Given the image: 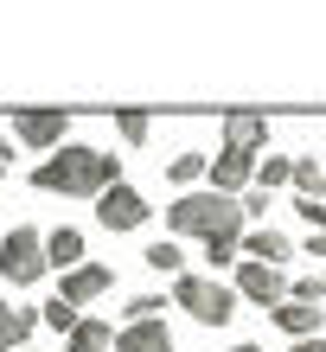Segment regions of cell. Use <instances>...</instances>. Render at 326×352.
Here are the masks:
<instances>
[{
  "instance_id": "cell-1",
  "label": "cell",
  "mask_w": 326,
  "mask_h": 352,
  "mask_svg": "<svg viewBox=\"0 0 326 352\" xmlns=\"http://www.w3.org/2000/svg\"><path fill=\"white\" fill-rule=\"evenodd\" d=\"M167 224L179 237H198L205 243V263L224 269V263H237L243 256V224H250V212H243V199L237 192H179L167 205Z\"/></svg>"
},
{
  "instance_id": "cell-2",
  "label": "cell",
  "mask_w": 326,
  "mask_h": 352,
  "mask_svg": "<svg viewBox=\"0 0 326 352\" xmlns=\"http://www.w3.org/2000/svg\"><path fill=\"white\" fill-rule=\"evenodd\" d=\"M115 179H121V160L103 154V148H77V141L51 148L32 167V186H38V192H65V199H103Z\"/></svg>"
},
{
  "instance_id": "cell-3",
  "label": "cell",
  "mask_w": 326,
  "mask_h": 352,
  "mask_svg": "<svg viewBox=\"0 0 326 352\" xmlns=\"http://www.w3.org/2000/svg\"><path fill=\"white\" fill-rule=\"evenodd\" d=\"M237 301H243L237 288H224L211 276H173V307H186L198 327H231Z\"/></svg>"
},
{
  "instance_id": "cell-4",
  "label": "cell",
  "mask_w": 326,
  "mask_h": 352,
  "mask_svg": "<svg viewBox=\"0 0 326 352\" xmlns=\"http://www.w3.org/2000/svg\"><path fill=\"white\" fill-rule=\"evenodd\" d=\"M51 269V250H45V231H32V224H13L7 237H0V276L13 288H32L38 276Z\"/></svg>"
},
{
  "instance_id": "cell-5",
  "label": "cell",
  "mask_w": 326,
  "mask_h": 352,
  "mask_svg": "<svg viewBox=\"0 0 326 352\" xmlns=\"http://www.w3.org/2000/svg\"><path fill=\"white\" fill-rule=\"evenodd\" d=\"M148 212L154 205L135 192L128 179H115L103 199H96V224H103V231H141V224H148Z\"/></svg>"
},
{
  "instance_id": "cell-6",
  "label": "cell",
  "mask_w": 326,
  "mask_h": 352,
  "mask_svg": "<svg viewBox=\"0 0 326 352\" xmlns=\"http://www.w3.org/2000/svg\"><path fill=\"white\" fill-rule=\"evenodd\" d=\"M237 295L256 301V307H281V301L294 295V282L281 276V263H256V256H250V263L237 269Z\"/></svg>"
},
{
  "instance_id": "cell-7",
  "label": "cell",
  "mask_w": 326,
  "mask_h": 352,
  "mask_svg": "<svg viewBox=\"0 0 326 352\" xmlns=\"http://www.w3.org/2000/svg\"><path fill=\"white\" fill-rule=\"evenodd\" d=\"M65 129H71V109H13V135L38 154L65 148Z\"/></svg>"
},
{
  "instance_id": "cell-8",
  "label": "cell",
  "mask_w": 326,
  "mask_h": 352,
  "mask_svg": "<svg viewBox=\"0 0 326 352\" xmlns=\"http://www.w3.org/2000/svg\"><path fill=\"white\" fill-rule=\"evenodd\" d=\"M109 288H115V269H109V263H77V269H65L58 295H65V301H77V307H90V301H103Z\"/></svg>"
},
{
  "instance_id": "cell-9",
  "label": "cell",
  "mask_w": 326,
  "mask_h": 352,
  "mask_svg": "<svg viewBox=\"0 0 326 352\" xmlns=\"http://www.w3.org/2000/svg\"><path fill=\"white\" fill-rule=\"evenodd\" d=\"M224 148H231V154H262V148H269V122H262V116H250V109H237V116H224Z\"/></svg>"
},
{
  "instance_id": "cell-10",
  "label": "cell",
  "mask_w": 326,
  "mask_h": 352,
  "mask_svg": "<svg viewBox=\"0 0 326 352\" xmlns=\"http://www.w3.org/2000/svg\"><path fill=\"white\" fill-rule=\"evenodd\" d=\"M115 352H173V333H167V320H128L115 333Z\"/></svg>"
},
{
  "instance_id": "cell-11",
  "label": "cell",
  "mask_w": 326,
  "mask_h": 352,
  "mask_svg": "<svg viewBox=\"0 0 326 352\" xmlns=\"http://www.w3.org/2000/svg\"><path fill=\"white\" fill-rule=\"evenodd\" d=\"M250 179H256V160L250 154L218 148V160H211V186H218V192H250Z\"/></svg>"
},
{
  "instance_id": "cell-12",
  "label": "cell",
  "mask_w": 326,
  "mask_h": 352,
  "mask_svg": "<svg viewBox=\"0 0 326 352\" xmlns=\"http://www.w3.org/2000/svg\"><path fill=\"white\" fill-rule=\"evenodd\" d=\"M269 320L281 327V333H294V340H307V333H320V307H314V301H301V295H288L281 307H269Z\"/></svg>"
},
{
  "instance_id": "cell-13",
  "label": "cell",
  "mask_w": 326,
  "mask_h": 352,
  "mask_svg": "<svg viewBox=\"0 0 326 352\" xmlns=\"http://www.w3.org/2000/svg\"><path fill=\"white\" fill-rule=\"evenodd\" d=\"M243 256L281 263V256H294V243H288V231H275V224H256V231H243Z\"/></svg>"
},
{
  "instance_id": "cell-14",
  "label": "cell",
  "mask_w": 326,
  "mask_h": 352,
  "mask_svg": "<svg viewBox=\"0 0 326 352\" xmlns=\"http://www.w3.org/2000/svg\"><path fill=\"white\" fill-rule=\"evenodd\" d=\"M32 327H45L32 314V307H13V301H0V352H19L32 340Z\"/></svg>"
},
{
  "instance_id": "cell-15",
  "label": "cell",
  "mask_w": 326,
  "mask_h": 352,
  "mask_svg": "<svg viewBox=\"0 0 326 352\" xmlns=\"http://www.w3.org/2000/svg\"><path fill=\"white\" fill-rule=\"evenodd\" d=\"M45 250H51V269L65 276V269H77V263H84V237H77L71 224H58V231L45 237Z\"/></svg>"
},
{
  "instance_id": "cell-16",
  "label": "cell",
  "mask_w": 326,
  "mask_h": 352,
  "mask_svg": "<svg viewBox=\"0 0 326 352\" xmlns=\"http://www.w3.org/2000/svg\"><path fill=\"white\" fill-rule=\"evenodd\" d=\"M205 173H211V160L198 154V148H186V154H173V160H167V179H173V186H198Z\"/></svg>"
},
{
  "instance_id": "cell-17",
  "label": "cell",
  "mask_w": 326,
  "mask_h": 352,
  "mask_svg": "<svg viewBox=\"0 0 326 352\" xmlns=\"http://www.w3.org/2000/svg\"><path fill=\"white\" fill-rule=\"evenodd\" d=\"M109 340H115V333H109V320H77L65 352H109Z\"/></svg>"
},
{
  "instance_id": "cell-18",
  "label": "cell",
  "mask_w": 326,
  "mask_h": 352,
  "mask_svg": "<svg viewBox=\"0 0 326 352\" xmlns=\"http://www.w3.org/2000/svg\"><path fill=\"white\" fill-rule=\"evenodd\" d=\"M256 186H269V192L294 186V154H262V167H256Z\"/></svg>"
},
{
  "instance_id": "cell-19",
  "label": "cell",
  "mask_w": 326,
  "mask_h": 352,
  "mask_svg": "<svg viewBox=\"0 0 326 352\" xmlns=\"http://www.w3.org/2000/svg\"><path fill=\"white\" fill-rule=\"evenodd\" d=\"M294 192L301 199H320L326 192V167H320L314 154H294Z\"/></svg>"
},
{
  "instance_id": "cell-20",
  "label": "cell",
  "mask_w": 326,
  "mask_h": 352,
  "mask_svg": "<svg viewBox=\"0 0 326 352\" xmlns=\"http://www.w3.org/2000/svg\"><path fill=\"white\" fill-rule=\"evenodd\" d=\"M141 263H148L154 276H186V269H179L186 256H179V243H167V237H160V243H148V250H141Z\"/></svg>"
},
{
  "instance_id": "cell-21",
  "label": "cell",
  "mask_w": 326,
  "mask_h": 352,
  "mask_svg": "<svg viewBox=\"0 0 326 352\" xmlns=\"http://www.w3.org/2000/svg\"><path fill=\"white\" fill-rule=\"evenodd\" d=\"M38 320H45L51 333H71V327L84 320V314H77V301H65V295H58V301H45V307H38Z\"/></svg>"
},
{
  "instance_id": "cell-22",
  "label": "cell",
  "mask_w": 326,
  "mask_h": 352,
  "mask_svg": "<svg viewBox=\"0 0 326 352\" xmlns=\"http://www.w3.org/2000/svg\"><path fill=\"white\" fill-rule=\"evenodd\" d=\"M115 135H121V141H128V148H141V141H148V135H154V122H148V116H141V109H121V116H115Z\"/></svg>"
},
{
  "instance_id": "cell-23",
  "label": "cell",
  "mask_w": 326,
  "mask_h": 352,
  "mask_svg": "<svg viewBox=\"0 0 326 352\" xmlns=\"http://www.w3.org/2000/svg\"><path fill=\"white\" fill-rule=\"evenodd\" d=\"M160 307H167V301H160V295H135L128 307H121V327H128V320H154V314H160Z\"/></svg>"
},
{
  "instance_id": "cell-24",
  "label": "cell",
  "mask_w": 326,
  "mask_h": 352,
  "mask_svg": "<svg viewBox=\"0 0 326 352\" xmlns=\"http://www.w3.org/2000/svg\"><path fill=\"white\" fill-rule=\"evenodd\" d=\"M294 212L307 218V231H326V199H294Z\"/></svg>"
},
{
  "instance_id": "cell-25",
  "label": "cell",
  "mask_w": 326,
  "mask_h": 352,
  "mask_svg": "<svg viewBox=\"0 0 326 352\" xmlns=\"http://www.w3.org/2000/svg\"><path fill=\"white\" fill-rule=\"evenodd\" d=\"M269 199H275L269 186H250V192H243V212H250V218H262V212H269Z\"/></svg>"
},
{
  "instance_id": "cell-26",
  "label": "cell",
  "mask_w": 326,
  "mask_h": 352,
  "mask_svg": "<svg viewBox=\"0 0 326 352\" xmlns=\"http://www.w3.org/2000/svg\"><path fill=\"white\" fill-rule=\"evenodd\" d=\"M294 352H326V340H320V333H307V340H294Z\"/></svg>"
},
{
  "instance_id": "cell-27",
  "label": "cell",
  "mask_w": 326,
  "mask_h": 352,
  "mask_svg": "<svg viewBox=\"0 0 326 352\" xmlns=\"http://www.w3.org/2000/svg\"><path fill=\"white\" fill-rule=\"evenodd\" d=\"M307 256H326V231H314V237H307Z\"/></svg>"
},
{
  "instance_id": "cell-28",
  "label": "cell",
  "mask_w": 326,
  "mask_h": 352,
  "mask_svg": "<svg viewBox=\"0 0 326 352\" xmlns=\"http://www.w3.org/2000/svg\"><path fill=\"white\" fill-rule=\"evenodd\" d=\"M237 352H269V346H256V340H243V346H237Z\"/></svg>"
},
{
  "instance_id": "cell-29",
  "label": "cell",
  "mask_w": 326,
  "mask_h": 352,
  "mask_svg": "<svg viewBox=\"0 0 326 352\" xmlns=\"http://www.w3.org/2000/svg\"><path fill=\"white\" fill-rule=\"evenodd\" d=\"M0 160H7V129H0Z\"/></svg>"
},
{
  "instance_id": "cell-30",
  "label": "cell",
  "mask_w": 326,
  "mask_h": 352,
  "mask_svg": "<svg viewBox=\"0 0 326 352\" xmlns=\"http://www.w3.org/2000/svg\"><path fill=\"white\" fill-rule=\"evenodd\" d=\"M0 186H7V160H0Z\"/></svg>"
},
{
  "instance_id": "cell-31",
  "label": "cell",
  "mask_w": 326,
  "mask_h": 352,
  "mask_svg": "<svg viewBox=\"0 0 326 352\" xmlns=\"http://www.w3.org/2000/svg\"><path fill=\"white\" fill-rule=\"evenodd\" d=\"M19 352H32V346H19Z\"/></svg>"
},
{
  "instance_id": "cell-32",
  "label": "cell",
  "mask_w": 326,
  "mask_h": 352,
  "mask_svg": "<svg viewBox=\"0 0 326 352\" xmlns=\"http://www.w3.org/2000/svg\"><path fill=\"white\" fill-rule=\"evenodd\" d=\"M320 282H326V276H320Z\"/></svg>"
}]
</instances>
